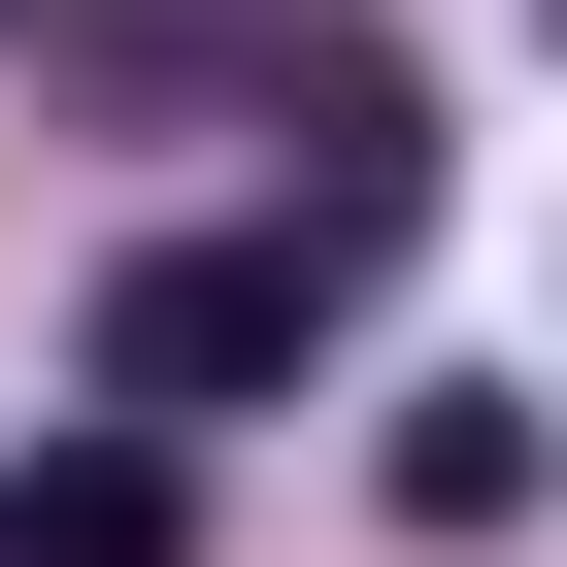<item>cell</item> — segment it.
Instances as JSON below:
<instances>
[{"instance_id": "1", "label": "cell", "mask_w": 567, "mask_h": 567, "mask_svg": "<svg viewBox=\"0 0 567 567\" xmlns=\"http://www.w3.org/2000/svg\"><path fill=\"white\" fill-rule=\"evenodd\" d=\"M134 68H167V101H267V134H301V234H334V267H401V234H434V68L368 34V0H167Z\"/></svg>"}, {"instance_id": "2", "label": "cell", "mask_w": 567, "mask_h": 567, "mask_svg": "<svg viewBox=\"0 0 567 567\" xmlns=\"http://www.w3.org/2000/svg\"><path fill=\"white\" fill-rule=\"evenodd\" d=\"M334 301H368V267L267 200V234H134L68 368H101V434H234V401H301V368H334Z\"/></svg>"}, {"instance_id": "3", "label": "cell", "mask_w": 567, "mask_h": 567, "mask_svg": "<svg viewBox=\"0 0 567 567\" xmlns=\"http://www.w3.org/2000/svg\"><path fill=\"white\" fill-rule=\"evenodd\" d=\"M0 567H200V434H34L0 467Z\"/></svg>"}, {"instance_id": "4", "label": "cell", "mask_w": 567, "mask_h": 567, "mask_svg": "<svg viewBox=\"0 0 567 567\" xmlns=\"http://www.w3.org/2000/svg\"><path fill=\"white\" fill-rule=\"evenodd\" d=\"M401 534H534V401H401Z\"/></svg>"}, {"instance_id": "5", "label": "cell", "mask_w": 567, "mask_h": 567, "mask_svg": "<svg viewBox=\"0 0 567 567\" xmlns=\"http://www.w3.org/2000/svg\"><path fill=\"white\" fill-rule=\"evenodd\" d=\"M0 34H34V0H0Z\"/></svg>"}]
</instances>
